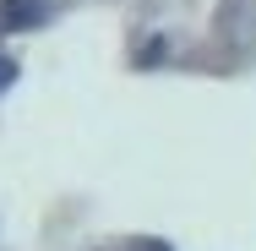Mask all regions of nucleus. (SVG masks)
I'll use <instances>...</instances> for the list:
<instances>
[{
  "mask_svg": "<svg viewBox=\"0 0 256 251\" xmlns=\"http://www.w3.org/2000/svg\"><path fill=\"white\" fill-rule=\"evenodd\" d=\"M11 82H16V60H11V55H0V93H6Z\"/></svg>",
  "mask_w": 256,
  "mask_h": 251,
  "instance_id": "nucleus-2",
  "label": "nucleus"
},
{
  "mask_svg": "<svg viewBox=\"0 0 256 251\" xmlns=\"http://www.w3.org/2000/svg\"><path fill=\"white\" fill-rule=\"evenodd\" d=\"M38 11H44L38 0H6V6H0V28H33Z\"/></svg>",
  "mask_w": 256,
  "mask_h": 251,
  "instance_id": "nucleus-1",
  "label": "nucleus"
}]
</instances>
